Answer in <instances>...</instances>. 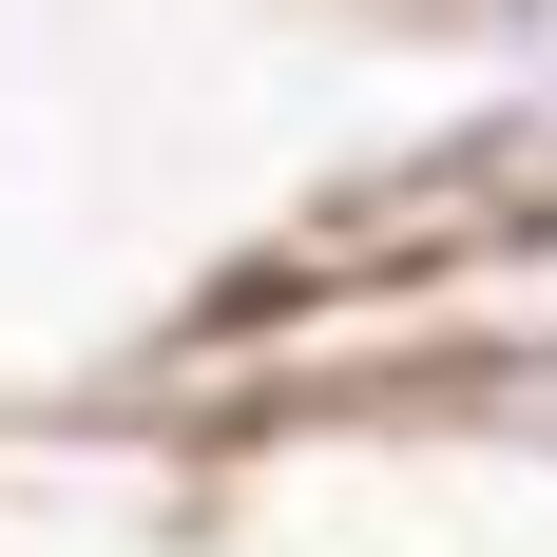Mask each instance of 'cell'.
Segmentation results:
<instances>
[{
	"label": "cell",
	"instance_id": "cell-1",
	"mask_svg": "<svg viewBox=\"0 0 557 557\" xmlns=\"http://www.w3.org/2000/svg\"><path fill=\"white\" fill-rule=\"evenodd\" d=\"M346 327H366V385H404V404L481 385V366H557V212L443 231V250H366Z\"/></svg>",
	"mask_w": 557,
	"mask_h": 557
},
{
	"label": "cell",
	"instance_id": "cell-2",
	"mask_svg": "<svg viewBox=\"0 0 557 557\" xmlns=\"http://www.w3.org/2000/svg\"><path fill=\"white\" fill-rule=\"evenodd\" d=\"M557 212V0H519L500 58L461 77V115L404 154V212L366 231V250H443V231H519Z\"/></svg>",
	"mask_w": 557,
	"mask_h": 557
},
{
	"label": "cell",
	"instance_id": "cell-3",
	"mask_svg": "<svg viewBox=\"0 0 557 557\" xmlns=\"http://www.w3.org/2000/svg\"><path fill=\"white\" fill-rule=\"evenodd\" d=\"M288 20H327V39H385V58H461V77H481L519 0H288Z\"/></svg>",
	"mask_w": 557,
	"mask_h": 557
}]
</instances>
